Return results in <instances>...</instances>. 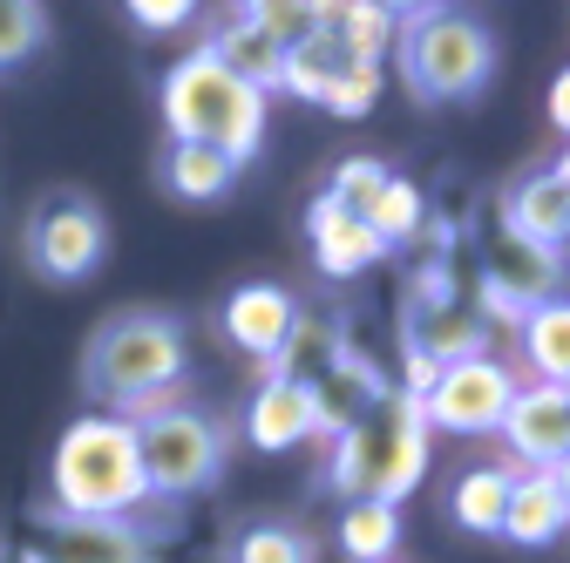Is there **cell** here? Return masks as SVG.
Wrapping results in <instances>:
<instances>
[{
	"instance_id": "obj_32",
	"label": "cell",
	"mask_w": 570,
	"mask_h": 563,
	"mask_svg": "<svg viewBox=\"0 0 570 563\" xmlns=\"http://www.w3.org/2000/svg\"><path fill=\"white\" fill-rule=\"evenodd\" d=\"M197 8H204V0H122V14H129L142 34H177V28L197 21Z\"/></svg>"
},
{
	"instance_id": "obj_31",
	"label": "cell",
	"mask_w": 570,
	"mask_h": 563,
	"mask_svg": "<svg viewBox=\"0 0 570 563\" xmlns=\"http://www.w3.org/2000/svg\"><path fill=\"white\" fill-rule=\"evenodd\" d=\"M245 21H258V28L278 41V55L320 34V28H313V8H306V0H272V8H258V14H245Z\"/></svg>"
},
{
	"instance_id": "obj_29",
	"label": "cell",
	"mask_w": 570,
	"mask_h": 563,
	"mask_svg": "<svg viewBox=\"0 0 570 563\" xmlns=\"http://www.w3.org/2000/svg\"><path fill=\"white\" fill-rule=\"evenodd\" d=\"M333 41L353 55V61H374L381 68V55L394 48V21L387 14H374V8H361V0H353V8H346V21L333 28Z\"/></svg>"
},
{
	"instance_id": "obj_17",
	"label": "cell",
	"mask_w": 570,
	"mask_h": 563,
	"mask_svg": "<svg viewBox=\"0 0 570 563\" xmlns=\"http://www.w3.org/2000/svg\"><path fill=\"white\" fill-rule=\"evenodd\" d=\"M306 238H313V265L326 278H361L387 251L367 218H346V210H333L326 197H313V210H306Z\"/></svg>"
},
{
	"instance_id": "obj_16",
	"label": "cell",
	"mask_w": 570,
	"mask_h": 563,
	"mask_svg": "<svg viewBox=\"0 0 570 563\" xmlns=\"http://www.w3.org/2000/svg\"><path fill=\"white\" fill-rule=\"evenodd\" d=\"M313 435H320L313 394H306L299 381L265 374V381L252 387V401H245V442H252L258 455H285V448H299V442H313Z\"/></svg>"
},
{
	"instance_id": "obj_1",
	"label": "cell",
	"mask_w": 570,
	"mask_h": 563,
	"mask_svg": "<svg viewBox=\"0 0 570 563\" xmlns=\"http://www.w3.org/2000/svg\"><path fill=\"white\" fill-rule=\"evenodd\" d=\"M190 374V339L170 313H116L96 326L82 354V387L102 401V414H150L177 407V387Z\"/></svg>"
},
{
	"instance_id": "obj_15",
	"label": "cell",
	"mask_w": 570,
	"mask_h": 563,
	"mask_svg": "<svg viewBox=\"0 0 570 563\" xmlns=\"http://www.w3.org/2000/svg\"><path fill=\"white\" fill-rule=\"evenodd\" d=\"M293 319H299V299L285 293V286H265V278H252V286H238L232 299H225V339L238 346V354H252L258 367H272L278 360V346H285V333H293Z\"/></svg>"
},
{
	"instance_id": "obj_2",
	"label": "cell",
	"mask_w": 570,
	"mask_h": 563,
	"mask_svg": "<svg viewBox=\"0 0 570 563\" xmlns=\"http://www.w3.org/2000/svg\"><path fill=\"white\" fill-rule=\"evenodd\" d=\"M150 503V482L136 462V421L122 414H82L68 421L55 462H48V510L55 516H129Z\"/></svg>"
},
{
	"instance_id": "obj_3",
	"label": "cell",
	"mask_w": 570,
	"mask_h": 563,
	"mask_svg": "<svg viewBox=\"0 0 570 563\" xmlns=\"http://www.w3.org/2000/svg\"><path fill=\"white\" fill-rule=\"evenodd\" d=\"M421 475H428V421H421V401L401 394V387L381 394V407L361 421V428L333 435V455H326V482L346 503L374 496V503L401 510L421 488Z\"/></svg>"
},
{
	"instance_id": "obj_35",
	"label": "cell",
	"mask_w": 570,
	"mask_h": 563,
	"mask_svg": "<svg viewBox=\"0 0 570 563\" xmlns=\"http://www.w3.org/2000/svg\"><path fill=\"white\" fill-rule=\"evenodd\" d=\"M550 129H570V76L550 82Z\"/></svg>"
},
{
	"instance_id": "obj_20",
	"label": "cell",
	"mask_w": 570,
	"mask_h": 563,
	"mask_svg": "<svg viewBox=\"0 0 570 563\" xmlns=\"http://www.w3.org/2000/svg\"><path fill=\"white\" fill-rule=\"evenodd\" d=\"M510 482H517V468H503V462L469 468V475L449 488V523H455V530H469V536H495V530H503Z\"/></svg>"
},
{
	"instance_id": "obj_5",
	"label": "cell",
	"mask_w": 570,
	"mask_h": 563,
	"mask_svg": "<svg viewBox=\"0 0 570 563\" xmlns=\"http://www.w3.org/2000/svg\"><path fill=\"white\" fill-rule=\"evenodd\" d=\"M394 55H401V82L414 102H469L495 76L489 28L462 8H442V0L394 28Z\"/></svg>"
},
{
	"instance_id": "obj_11",
	"label": "cell",
	"mask_w": 570,
	"mask_h": 563,
	"mask_svg": "<svg viewBox=\"0 0 570 563\" xmlns=\"http://www.w3.org/2000/svg\"><path fill=\"white\" fill-rule=\"evenodd\" d=\"M543 299H557V258L550 251H530L510 231H495L489 251H482V306L503 313V319H523Z\"/></svg>"
},
{
	"instance_id": "obj_28",
	"label": "cell",
	"mask_w": 570,
	"mask_h": 563,
	"mask_svg": "<svg viewBox=\"0 0 570 563\" xmlns=\"http://www.w3.org/2000/svg\"><path fill=\"white\" fill-rule=\"evenodd\" d=\"M232 563H313V543L285 523H245L232 543Z\"/></svg>"
},
{
	"instance_id": "obj_22",
	"label": "cell",
	"mask_w": 570,
	"mask_h": 563,
	"mask_svg": "<svg viewBox=\"0 0 570 563\" xmlns=\"http://www.w3.org/2000/svg\"><path fill=\"white\" fill-rule=\"evenodd\" d=\"M164 184H170V197H184V204H210V197H225V190L238 184V164L218 157V150H204V144H170Z\"/></svg>"
},
{
	"instance_id": "obj_6",
	"label": "cell",
	"mask_w": 570,
	"mask_h": 563,
	"mask_svg": "<svg viewBox=\"0 0 570 563\" xmlns=\"http://www.w3.org/2000/svg\"><path fill=\"white\" fill-rule=\"evenodd\" d=\"M225 421L218 414H197V407H150L136 414V462H142V482L150 496H197L210 488V475L225 468Z\"/></svg>"
},
{
	"instance_id": "obj_21",
	"label": "cell",
	"mask_w": 570,
	"mask_h": 563,
	"mask_svg": "<svg viewBox=\"0 0 570 563\" xmlns=\"http://www.w3.org/2000/svg\"><path fill=\"white\" fill-rule=\"evenodd\" d=\"M346 68H353V55H346L333 34H313V41H299V48H285V61H278V89L299 96V102H326Z\"/></svg>"
},
{
	"instance_id": "obj_34",
	"label": "cell",
	"mask_w": 570,
	"mask_h": 563,
	"mask_svg": "<svg viewBox=\"0 0 570 563\" xmlns=\"http://www.w3.org/2000/svg\"><path fill=\"white\" fill-rule=\"evenodd\" d=\"M361 8H374V14H387V21L401 28L407 14H421V8H435V0H361Z\"/></svg>"
},
{
	"instance_id": "obj_8",
	"label": "cell",
	"mask_w": 570,
	"mask_h": 563,
	"mask_svg": "<svg viewBox=\"0 0 570 563\" xmlns=\"http://www.w3.org/2000/svg\"><path fill=\"white\" fill-rule=\"evenodd\" d=\"M517 394V374L489 354H469V360H449L435 367V387L421 394V421L428 428H449V435H495Z\"/></svg>"
},
{
	"instance_id": "obj_25",
	"label": "cell",
	"mask_w": 570,
	"mask_h": 563,
	"mask_svg": "<svg viewBox=\"0 0 570 563\" xmlns=\"http://www.w3.org/2000/svg\"><path fill=\"white\" fill-rule=\"evenodd\" d=\"M367 225H374L381 245H407V238H421V225H428V197H421V184L387 177L381 197L367 204Z\"/></svg>"
},
{
	"instance_id": "obj_13",
	"label": "cell",
	"mask_w": 570,
	"mask_h": 563,
	"mask_svg": "<svg viewBox=\"0 0 570 563\" xmlns=\"http://www.w3.org/2000/svg\"><path fill=\"white\" fill-rule=\"evenodd\" d=\"M41 563H142V536L116 516H55L41 510V543H28Z\"/></svg>"
},
{
	"instance_id": "obj_7",
	"label": "cell",
	"mask_w": 570,
	"mask_h": 563,
	"mask_svg": "<svg viewBox=\"0 0 570 563\" xmlns=\"http://www.w3.org/2000/svg\"><path fill=\"white\" fill-rule=\"evenodd\" d=\"M102 251H109V218L82 190H48L21 225V258L48 286H82L102 265Z\"/></svg>"
},
{
	"instance_id": "obj_26",
	"label": "cell",
	"mask_w": 570,
	"mask_h": 563,
	"mask_svg": "<svg viewBox=\"0 0 570 563\" xmlns=\"http://www.w3.org/2000/svg\"><path fill=\"white\" fill-rule=\"evenodd\" d=\"M48 41V8L41 0H0V76H14L28 55Z\"/></svg>"
},
{
	"instance_id": "obj_37",
	"label": "cell",
	"mask_w": 570,
	"mask_h": 563,
	"mask_svg": "<svg viewBox=\"0 0 570 563\" xmlns=\"http://www.w3.org/2000/svg\"><path fill=\"white\" fill-rule=\"evenodd\" d=\"M258 8H272V0H238V14H258Z\"/></svg>"
},
{
	"instance_id": "obj_23",
	"label": "cell",
	"mask_w": 570,
	"mask_h": 563,
	"mask_svg": "<svg viewBox=\"0 0 570 563\" xmlns=\"http://www.w3.org/2000/svg\"><path fill=\"white\" fill-rule=\"evenodd\" d=\"M517 326H523V360H530L550 387H563V374H570V306H563V299H543V306H530Z\"/></svg>"
},
{
	"instance_id": "obj_12",
	"label": "cell",
	"mask_w": 570,
	"mask_h": 563,
	"mask_svg": "<svg viewBox=\"0 0 570 563\" xmlns=\"http://www.w3.org/2000/svg\"><path fill=\"white\" fill-rule=\"evenodd\" d=\"M394 381L361 354V346H346V354L306 387L313 394V421H320V435H346V428H361V421L381 407V394H387Z\"/></svg>"
},
{
	"instance_id": "obj_19",
	"label": "cell",
	"mask_w": 570,
	"mask_h": 563,
	"mask_svg": "<svg viewBox=\"0 0 570 563\" xmlns=\"http://www.w3.org/2000/svg\"><path fill=\"white\" fill-rule=\"evenodd\" d=\"M346 326L340 319H320V313H306L299 306V319H293V333H285V346H278V360L265 367V374H278V381H299V387H313L340 354H346Z\"/></svg>"
},
{
	"instance_id": "obj_14",
	"label": "cell",
	"mask_w": 570,
	"mask_h": 563,
	"mask_svg": "<svg viewBox=\"0 0 570 563\" xmlns=\"http://www.w3.org/2000/svg\"><path fill=\"white\" fill-rule=\"evenodd\" d=\"M563 523H570V482H563V468H523L510 482L503 530H495V536L517 543V550H550L563 536Z\"/></svg>"
},
{
	"instance_id": "obj_33",
	"label": "cell",
	"mask_w": 570,
	"mask_h": 563,
	"mask_svg": "<svg viewBox=\"0 0 570 563\" xmlns=\"http://www.w3.org/2000/svg\"><path fill=\"white\" fill-rule=\"evenodd\" d=\"M306 8H313V28H320V34H333V28L346 21V8H353V0H306Z\"/></svg>"
},
{
	"instance_id": "obj_36",
	"label": "cell",
	"mask_w": 570,
	"mask_h": 563,
	"mask_svg": "<svg viewBox=\"0 0 570 563\" xmlns=\"http://www.w3.org/2000/svg\"><path fill=\"white\" fill-rule=\"evenodd\" d=\"M0 563H21V543H0Z\"/></svg>"
},
{
	"instance_id": "obj_10",
	"label": "cell",
	"mask_w": 570,
	"mask_h": 563,
	"mask_svg": "<svg viewBox=\"0 0 570 563\" xmlns=\"http://www.w3.org/2000/svg\"><path fill=\"white\" fill-rule=\"evenodd\" d=\"M495 435H503V448L523 462V468H563L570 455V387H517L503 421H495Z\"/></svg>"
},
{
	"instance_id": "obj_18",
	"label": "cell",
	"mask_w": 570,
	"mask_h": 563,
	"mask_svg": "<svg viewBox=\"0 0 570 563\" xmlns=\"http://www.w3.org/2000/svg\"><path fill=\"white\" fill-rule=\"evenodd\" d=\"M204 55H210V61H225L232 76H238V82H252L258 96H272V89H278V61H285V55H278V41H272L258 21H245V14H225L218 28H210Z\"/></svg>"
},
{
	"instance_id": "obj_4",
	"label": "cell",
	"mask_w": 570,
	"mask_h": 563,
	"mask_svg": "<svg viewBox=\"0 0 570 563\" xmlns=\"http://www.w3.org/2000/svg\"><path fill=\"white\" fill-rule=\"evenodd\" d=\"M164 129L170 144H204L245 170L265 144V96L197 48L164 76Z\"/></svg>"
},
{
	"instance_id": "obj_30",
	"label": "cell",
	"mask_w": 570,
	"mask_h": 563,
	"mask_svg": "<svg viewBox=\"0 0 570 563\" xmlns=\"http://www.w3.org/2000/svg\"><path fill=\"white\" fill-rule=\"evenodd\" d=\"M374 102H381V68H374V61H353L346 76L333 82V96H326L320 109H333V116H346V122H353V116H367Z\"/></svg>"
},
{
	"instance_id": "obj_9",
	"label": "cell",
	"mask_w": 570,
	"mask_h": 563,
	"mask_svg": "<svg viewBox=\"0 0 570 563\" xmlns=\"http://www.w3.org/2000/svg\"><path fill=\"white\" fill-rule=\"evenodd\" d=\"M503 231L523 238L530 251L563 258L570 238V164H530L503 184Z\"/></svg>"
},
{
	"instance_id": "obj_27",
	"label": "cell",
	"mask_w": 570,
	"mask_h": 563,
	"mask_svg": "<svg viewBox=\"0 0 570 563\" xmlns=\"http://www.w3.org/2000/svg\"><path fill=\"white\" fill-rule=\"evenodd\" d=\"M387 177H394V170H387L381 157H346V164L333 170V184H326V204L346 210V218H367V204L381 197Z\"/></svg>"
},
{
	"instance_id": "obj_24",
	"label": "cell",
	"mask_w": 570,
	"mask_h": 563,
	"mask_svg": "<svg viewBox=\"0 0 570 563\" xmlns=\"http://www.w3.org/2000/svg\"><path fill=\"white\" fill-rule=\"evenodd\" d=\"M394 543H401V510H394V503L361 496V503L340 510V550H346L353 563H387Z\"/></svg>"
}]
</instances>
